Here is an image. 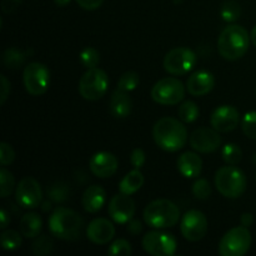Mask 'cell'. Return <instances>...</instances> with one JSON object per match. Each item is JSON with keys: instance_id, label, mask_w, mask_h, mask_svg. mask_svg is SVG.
Wrapping results in <instances>:
<instances>
[{"instance_id": "15", "label": "cell", "mask_w": 256, "mask_h": 256, "mask_svg": "<svg viewBox=\"0 0 256 256\" xmlns=\"http://www.w3.org/2000/svg\"><path fill=\"white\" fill-rule=\"evenodd\" d=\"M108 212L116 224H128L135 214V202L130 195L120 192L110 200Z\"/></svg>"}, {"instance_id": "1", "label": "cell", "mask_w": 256, "mask_h": 256, "mask_svg": "<svg viewBox=\"0 0 256 256\" xmlns=\"http://www.w3.org/2000/svg\"><path fill=\"white\" fill-rule=\"evenodd\" d=\"M152 138L160 149L169 152H179L188 142V130L180 120L162 118L152 128Z\"/></svg>"}, {"instance_id": "2", "label": "cell", "mask_w": 256, "mask_h": 256, "mask_svg": "<svg viewBox=\"0 0 256 256\" xmlns=\"http://www.w3.org/2000/svg\"><path fill=\"white\" fill-rule=\"evenodd\" d=\"M49 230L60 240H76L82 236V219L74 210L56 208L49 219Z\"/></svg>"}, {"instance_id": "14", "label": "cell", "mask_w": 256, "mask_h": 256, "mask_svg": "<svg viewBox=\"0 0 256 256\" xmlns=\"http://www.w3.org/2000/svg\"><path fill=\"white\" fill-rule=\"evenodd\" d=\"M222 145V138L214 128H200L190 135V146L195 152L208 154L219 149Z\"/></svg>"}, {"instance_id": "12", "label": "cell", "mask_w": 256, "mask_h": 256, "mask_svg": "<svg viewBox=\"0 0 256 256\" xmlns=\"http://www.w3.org/2000/svg\"><path fill=\"white\" fill-rule=\"evenodd\" d=\"M182 236L189 242H199L208 232V219L199 210H190L180 222Z\"/></svg>"}, {"instance_id": "43", "label": "cell", "mask_w": 256, "mask_h": 256, "mask_svg": "<svg viewBox=\"0 0 256 256\" xmlns=\"http://www.w3.org/2000/svg\"><path fill=\"white\" fill-rule=\"evenodd\" d=\"M4 2H9V5L8 4H2V10H4L5 12H12V10L15 9V8L19 5V0H4Z\"/></svg>"}, {"instance_id": "17", "label": "cell", "mask_w": 256, "mask_h": 256, "mask_svg": "<svg viewBox=\"0 0 256 256\" xmlns=\"http://www.w3.org/2000/svg\"><path fill=\"white\" fill-rule=\"evenodd\" d=\"M90 172L100 179L112 176L118 170V159L114 154L108 152H96L92 156L89 162Z\"/></svg>"}, {"instance_id": "24", "label": "cell", "mask_w": 256, "mask_h": 256, "mask_svg": "<svg viewBox=\"0 0 256 256\" xmlns=\"http://www.w3.org/2000/svg\"><path fill=\"white\" fill-rule=\"evenodd\" d=\"M144 185V176L139 169H134L128 172L122 182H119L120 192L126 195H132Z\"/></svg>"}, {"instance_id": "8", "label": "cell", "mask_w": 256, "mask_h": 256, "mask_svg": "<svg viewBox=\"0 0 256 256\" xmlns=\"http://www.w3.org/2000/svg\"><path fill=\"white\" fill-rule=\"evenodd\" d=\"M185 88L176 78H164L152 89V98L162 105H176L184 99Z\"/></svg>"}, {"instance_id": "38", "label": "cell", "mask_w": 256, "mask_h": 256, "mask_svg": "<svg viewBox=\"0 0 256 256\" xmlns=\"http://www.w3.org/2000/svg\"><path fill=\"white\" fill-rule=\"evenodd\" d=\"M14 158L15 152L12 150V145L6 144V142H2L0 144V162H2V166L12 164L14 162Z\"/></svg>"}, {"instance_id": "44", "label": "cell", "mask_w": 256, "mask_h": 256, "mask_svg": "<svg viewBox=\"0 0 256 256\" xmlns=\"http://www.w3.org/2000/svg\"><path fill=\"white\" fill-rule=\"evenodd\" d=\"M252 222H254V218H252V215L249 214V212H245L242 216V225H244V226H250V225L252 224Z\"/></svg>"}, {"instance_id": "37", "label": "cell", "mask_w": 256, "mask_h": 256, "mask_svg": "<svg viewBox=\"0 0 256 256\" xmlns=\"http://www.w3.org/2000/svg\"><path fill=\"white\" fill-rule=\"evenodd\" d=\"M192 194L200 200L208 199L212 194V188H210L209 182L206 179H198L192 184Z\"/></svg>"}, {"instance_id": "40", "label": "cell", "mask_w": 256, "mask_h": 256, "mask_svg": "<svg viewBox=\"0 0 256 256\" xmlns=\"http://www.w3.org/2000/svg\"><path fill=\"white\" fill-rule=\"evenodd\" d=\"M0 80H2V86H0V104H4L10 94V82L4 75L0 76Z\"/></svg>"}, {"instance_id": "47", "label": "cell", "mask_w": 256, "mask_h": 256, "mask_svg": "<svg viewBox=\"0 0 256 256\" xmlns=\"http://www.w3.org/2000/svg\"><path fill=\"white\" fill-rule=\"evenodd\" d=\"M250 38H252V44H254L256 46V26H254V29L252 30V35H250Z\"/></svg>"}, {"instance_id": "11", "label": "cell", "mask_w": 256, "mask_h": 256, "mask_svg": "<svg viewBox=\"0 0 256 256\" xmlns=\"http://www.w3.org/2000/svg\"><path fill=\"white\" fill-rule=\"evenodd\" d=\"M142 248L150 255L172 256L176 252L178 242L172 234L150 232L142 238Z\"/></svg>"}, {"instance_id": "30", "label": "cell", "mask_w": 256, "mask_h": 256, "mask_svg": "<svg viewBox=\"0 0 256 256\" xmlns=\"http://www.w3.org/2000/svg\"><path fill=\"white\" fill-rule=\"evenodd\" d=\"M140 82V76L135 72H126L120 76L118 82V89L124 90V92H132L136 89V86Z\"/></svg>"}, {"instance_id": "5", "label": "cell", "mask_w": 256, "mask_h": 256, "mask_svg": "<svg viewBox=\"0 0 256 256\" xmlns=\"http://www.w3.org/2000/svg\"><path fill=\"white\" fill-rule=\"evenodd\" d=\"M214 182L218 192L229 199L242 196L246 189V176L234 165L220 168L215 174Z\"/></svg>"}, {"instance_id": "35", "label": "cell", "mask_w": 256, "mask_h": 256, "mask_svg": "<svg viewBox=\"0 0 256 256\" xmlns=\"http://www.w3.org/2000/svg\"><path fill=\"white\" fill-rule=\"evenodd\" d=\"M108 254L112 256H128L132 254V245L124 239H118L108 249Z\"/></svg>"}, {"instance_id": "7", "label": "cell", "mask_w": 256, "mask_h": 256, "mask_svg": "<svg viewBox=\"0 0 256 256\" xmlns=\"http://www.w3.org/2000/svg\"><path fill=\"white\" fill-rule=\"evenodd\" d=\"M109 86V78L99 68L88 69L79 82V92L86 100H99L105 95Z\"/></svg>"}, {"instance_id": "45", "label": "cell", "mask_w": 256, "mask_h": 256, "mask_svg": "<svg viewBox=\"0 0 256 256\" xmlns=\"http://www.w3.org/2000/svg\"><path fill=\"white\" fill-rule=\"evenodd\" d=\"M0 219H2V229H6V226H8V224H9V215H8V212H5L4 209L2 210V212H0Z\"/></svg>"}, {"instance_id": "26", "label": "cell", "mask_w": 256, "mask_h": 256, "mask_svg": "<svg viewBox=\"0 0 256 256\" xmlns=\"http://www.w3.org/2000/svg\"><path fill=\"white\" fill-rule=\"evenodd\" d=\"M52 246H54V242L48 235H38L35 242H32V250L34 255L36 256H44L52 252Z\"/></svg>"}, {"instance_id": "28", "label": "cell", "mask_w": 256, "mask_h": 256, "mask_svg": "<svg viewBox=\"0 0 256 256\" xmlns=\"http://www.w3.org/2000/svg\"><path fill=\"white\" fill-rule=\"evenodd\" d=\"M240 14H242L240 5L234 0H229V2H224L222 10H220V15H222V20L228 22H232L239 19Z\"/></svg>"}, {"instance_id": "20", "label": "cell", "mask_w": 256, "mask_h": 256, "mask_svg": "<svg viewBox=\"0 0 256 256\" xmlns=\"http://www.w3.org/2000/svg\"><path fill=\"white\" fill-rule=\"evenodd\" d=\"M178 170L186 179L198 178L202 170V160L198 154L186 152L178 159Z\"/></svg>"}, {"instance_id": "39", "label": "cell", "mask_w": 256, "mask_h": 256, "mask_svg": "<svg viewBox=\"0 0 256 256\" xmlns=\"http://www.w3.org/2000/svg\"><path fill=\"white\" fill-rule=\"evenodd\" d=\"M130 162H132V165L135 169H142L145 164L144 150L140 149V148H136V149L132 150V155H130Z\"/></svg>"}, {"instance_id": "21", "label": "cell", "mask_w": 256, "mask_h": 256, "mask_svg": "<svg viewBox=\"0 0 256 256\" xmlns=\"http://www.w3.org/2000/svg\"><path fill=\"white\" fill-rule=\"evenodd\" d=\"M105 202H106V192L99 185H92V186L88 188L82 198V204L84 210L88 212H92V214L102 210Z\"/></svg>"}, {"instance_id": "32", "label": "cell", "mask_w": 256, "mask_h": 256, "mask_svg": "<svg viewBox=\"0 0 256 256\" xmlns=\"http://www.w3.org/2000/svg\"><path fill=\"white\" fill-rule=\"evenodd\" d=\"M14 176L9 170L2 168L0 170V196L6 198L12 194V189H14Z\"/></svg>"}, {"instance_id": "22", "label": "cell", "mask_w": 256, "mask_h": 256, "mask_svg": "<svg viewBox=\"0 0 256 256\" xmlns=\"http://www.w3.org/2000/svg\"><path fill=\"white\" fill-rule=\"evenodd\" d=\"M132 100L129 96L128 92L116 89L112 95L110 99V112L114 118L122 119L126 118L132 112Z\"/></svg>"}, {"instance_id": "36", "label": "cell", "mask_w": 256, "mask_h": 256, "mask_svg": "<svg viewBox=\"0 0 256 256\" xmlns=\"http://www.w3.org/2000/svg\"><path fill=\"white\" fill-rule=\"evenodd\" d=\"M48 196L54 202H62L69 198V189L66 185L56 184L48 189Z\"/></svg>"}, {"instance_id": "34", "label": "cell", "mask_w": 256, "mask_h": 256, "mask_svg": "<svg viewBox=\"0 0 256 256\" xmlns=\"http://www.w3.org/2000/svg\"><path fill=\"white\" fill-rule=\"evenodd\" d=\"M242 129L248 138L256 140V112H249L244 115Z\"/></svg>"}, {"instance_id": "23", "label": "cell", "mask_w": 256, "mask_h": 256, "mask_svg": "<svg viewBox=\"0 0 256 256\" xmlns=\"http://www.w3.org/2000/svg\"><path fill=\"white\" fill-rule=\"evenodd\" d=\"M42 229V220L36 212H28L20 220V232L25 238H36Z\"/></svg>"}, {"instance_id": "6", "label": "cell", "mask_w": 256, "mask_h": 256, "mask_svg": "<svg viewBox=\"0 0 256 256\" xmlns=\"http://www.w3.org/2000/svg\"><path fill=\"white\" fill-rule=\"evenodd\" d=\"M252 246V234L244 225L232 228L222 238L219 254L222 256H244Z\"/></svg>"}, {"instance_id": "9", "label": "cell", "mask_w": 256, "mask_h": 256, "mask_svg": "<svg viewBox=\"0 0 256 256\" xmlns=\"http://www.w3.org/2000/svg\"><path fill=\"white\" fill-rule=\"evenodd\" d=\"M22 82L26 92L30 95L44 94L50 84V72L42 62H30L22 72Z\"/></svg>"}, {"instance_id": "16", "label": "cell", "mask_w": 256, "mask_h": 256, "mask_svg": "<svg viewBox=\"0 0 256 256\" xmlns=\"http://www.w3.org/2000/svg\"><path fill=\"white\" fill-rule=\"evenodd\" d=\"M240 122V114L232 105H222L210 116V124L219 132H229L236 129Z\"/></svg>"}, {"instance_id": "46", "label": "cell", "mask_w": 256, "mask_h": 256, "mask_svg": "<svg viewBox=\"0 0 256 256\" xmlns=\"http://www.w3.org/2000/svg\"><path fill=\"white\" fill-rule=\"evenodd\" d=\"M55 4L59 5V6H66L70 2V0H54Z\"/></svg>"}, {"instance_id": "4", "label": "cell", "mask_w": 256, "mask_h": 256, "mask_svg": "<svg viewBox=\"0 0 256 256\" xmlns=\"http://www.w3.org/2000/svg\"><path fill=\"white\" fill-rule=\"evenodd\" d=\"M145 222L154 229L175 226L180 219V210L168 199H158L150 202L144 210Z\"/></svg>"}, {"instance_id": "10", "label": "cell", "mask_w": 256, "mask_h": 256, "mask_svg": "<svg viewBox=\"0 0 256 256\" xmlns=\"http://www.w3.org/2000/svg\"><path fill=\"white\" fill-rule=\"evenodd\" d=\"M164 69L172 75H184L196 65V54L188 48H175L164 58Z\"/></svg>"}, {"instance_id": "29", "label": "cell", "mask_w": 256, "mask_h": 256, "mask_svg": "<svg viewBox=\"0 0 256 256\" xmlns=\"http://www.w3.org/2000/svg\"><path fill=\"white\" fill-rule=\"evenodd\" d=\"M222 156L226 164L236 165L242 160V152L236 144H226L222 149Z\"/></svg>"}, {"instance_id": "18", "label": "cell", "mask_w": 256, "mask_h": 256, "mask_svg": "<svg viewBox=\"0 0 256 256\" xmlns=\"http://www.w3.org/2000/svg\"><path fill=\"white\" fill-rule=\"evenodd\" d=\"M86 236L94 244H108L115 236V228L110 220L98 218L88 225Z\"/></svg>"}, {"instance_id": "27", "label": "cell", "mask_w": 256, "mask_h": 256, "mask_svg": "<svg viewBox=\"0 0 256 256\" xmlns=\"http://www.w3.org/2000/svg\"><path fill=\"white\" fill-rule=\"evenodd\" d=\"M179 118L182 122H194L199 118V108L194 102H185L179 108Z\"/></svg>"}, {"instance_id": "42", "label": "cell", "mask_w": 256, "mask_h": 256, "mask_svg": "<svg viewBox=\"0 0 256 256\" xmlns=\"http://www.w3.org/2000/svg\"><path fill=\"white\" fill-rule=\"evenodd\" d=\"M142 229V224H140L139 220L132 219L129 222H128V232H132V234H134V235L140 234Z\"/></svg>"}, {"instance_id": "33", "label": "cell", "mask_w": 256, "mask_h": 256, "mask_svg": "<svg viewBox=\"0 0 256 256\" xmlns=\"http://www.w3.org/2000/svg\"><path fill=\"white\" fill-rule=\"evenodd\" d=\"M80 62L84 65L86 69H92L96 68L100 62V54L98 52L96 49L94 48H85L82 52H80Z\"/></svg>"}, {"instance_id": "3", "label": "cell", "mask_w": 256, "mask_h": 256, "mask_svg": "<svg viewBox=\"0 0 256 256\" xmlns=\"http://www.w3.org/2000/svg\"><path fill=\"white\" fill-rule=\"evenodd\" d=\"M250 35L240 25H229L218 39L220 55L226 60H238L244 56L250 45Z\"/></svg>"}, {"instance_id": "19", "label": "cell", "mask_w": 256, "mask_h": 256, "mask_svg": "<svg viewBox=\"0 0 256 256\" xmlns=\"http://www.w3.org/2000/svg\"><path fill=\"white\" fill-rule=\"evenodd\" d=\"M214 85V75L206 70H200L190 75L186 82V89L192 96H204L212 92Z\"/></svg>"}, {"instance_id": "13", "label": "cell", "mask_w": 256, "mask_h": 256, "mask_svg": "<svg viewBox=\"0 0 256 256\" xmlns=\"http://www.w3.org/2000/svg\"><path fill=\"white\" fill-rule=\"evenodd\" d=\"M18 204L24 209H35L42 204V192L40 184L34 178H24L15 190Z\"/></svg>"}, {"instance_id": "41", "label": "cell", "mask_w": 256, "mask_h": 256, "mask_svg": "<svg viewBox=\"0 0 256 256\" xmlns=\"http://www.w3.org/2000/svg\"><path fill=\"white\" fill-rule=\"evenodd\" d=\"M78 4L80 5V8L85 10H95L102 4L104 0H75Z\"/></svg>"}, {"instance_id": "25", "label": "cell", "mask_w": 256, "mask_h": 256, "mask_svg": "<svg viewBox=\"0 0 256 256\" xmlns=\"http://www.w3.org/2000/svg\"><path fill=\"white\" fill-rule=\"evenodd\" d=\"M26 55L22 52V50L16 49V48H10L2 55V62L4 65L9 69H18L24 64Z\"/></svg>"}, {"instance_id": "31", "label": "cell", "mask_w": 256, "mask_h": 256, "mask_svg": "<svg viewBox=\"0 0 256 256\" xmlns=\"http://www.w3.org/2000/svg\"><path fill=\"white\" fill-rule=\"evenodd\" d=\"M2 246L5 250H15L22 245V236L15 230H5L2 234Z\"/></svg>"}]
</instances>
